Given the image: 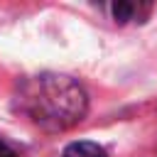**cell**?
<instances>
[{
  "mask_svg": "<svg viewBox=\"0 0 157 157\" xmlns=\"http://www.w3.org/2000/svg\"><path fill=\"white\" fill-rule=\"evenodd\" d=\"M15 108L47 132H64L88 113L83 86L64 74H39L22 78L15 91Z\"/></svg>",
  "mask_w": 157,
  "mask_h": 157,
  "instance_id": "cell-1",
  "label": "cell"
},
{
  "mask_svg": "<svg viewBox=\"0 0 157 157\" xmlns=\"http://www.w3.org/2000/svg\"><path fill=\"white\" fill-rule=\"evenodd\" d=\"M152 5L150 2H132V0H118L110 5V15L118 25H128V22H145L150 15Z\"/></svg>",
  "mask_w": 157,
  "mask_h": 157,
  "instance_id": "cell-2",
  "label": "cell"
},
{
  "mask_svg": "<svg viewBox=\"0 0 157 157\" xmlns=\"http://www.w3.org/2000/svg\"><path fill=\"white\" fill-rule=\"evenodd\" d=\"M64 157H108V155H105V150H103L98 142H91V140H78V142L66 145Z\"/></svg>",
  "mask_w": 157,
  "mask_h": 157,
  "instance_id": "cell-3",
  "label": "cell"
},
{
  "mask_svg": "<svg viewBox=\"0 0 157 157\" xmlns=\"http://www.w3.org/2000/svg\"><path fill=\"white\" fill-rule=\"evenodd\" d=\"M0 157H17V152H15V150H12L2 137H0Z\"/></svg>",
  "mask_w": 157,
  "mask_h": 157,
  "instance_id": "cell-4",
  "label": "cell"
}]
</instances>
